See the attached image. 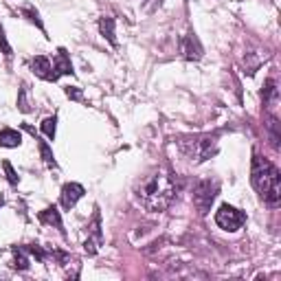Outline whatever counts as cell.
Listing matches in <instances>:
<instances>
[{"label": "cell", "instance_id": "obj_21", "mask_svg": "<svg viewBox=\"0 0 281 281\" xmlns=\"http://www.w3.org/2000/svg\"><path fill=\"white\" fill-rule=\"evenodd\" d=\"M268 128H270V138H272V147H279V123H277V119H270Z\"/></svg>", "mask_w": 281, "mask_h": 281}, {"label": "cell", "instance_id": "obj_11", "mask_svg": "<svg viewBox=\"0 0 281 281\" xmlns=\"http://www.w3.org/2000/svg\"><path fill=\"white\" fill-rule=\"evenodd\" d=\"M40 222H44V224H51V226H55V229H59L64 233V229H62V216H59V211L55 209V206H46L44 211H40Z\"/></svg>", "mask_w": 281, "mask_h": 281}, {"label": "cell", "instance_id": "obj_1", "mask_svg": "<svg viewBox=\"0 0 281 281\" xmlns=\"http://www.w3.org/2000/svg\"><path fill=\"white\" fill-rule=\"evenodd\" d=\"M173 193H176V185H173V176L165 169H154L147 176L138 180L134 196L140 206L147 211H165L169 206Z\"/></svg>", "mask_w": 281, "mask_h": 281}, {"label": "cell", "instance_id": "obj_9", "mask_svg": "<svg viewBox=\"0 0 281 281\" xmlns=\"http://www.w3.org/2000/svg\"><path fill=\"white\" fill-rule=\"evenodd\" d=\"M31 71L36 73L40 79H46V82H55V75H53V66L49 62V57L38 55L31 59Z\"/></svg>", "mask_w": 281, "mask_h": 281}, {"label": "cell", "instance_id": "obj_6", "mask_svg": "<svg viewBox=\"0 0 281 281\" xmlns=\"http://www.w3.org/2000/svg\"><path fill=\"white\" fill-rule=\"evenodd\" d=\"M88 233L90 237L84 242V251L88 253V255H95L97 249L101 246L103 242V233H101V216H99V211L95 209V216H92V222L88 224Z\"/></svg>", "mask_w": 281, "mask_h": 281}, {"label": "cell", "instance_id": "obj_24", "mask_svg": "<svg viewBox=\"0 0 281 281\" xmlns=\"http://www.w3.org/2000/svg\"><path fill=\"white\" fill-rule=\"evenodd\" d=\"M29 253H33V255H36V257L40 259V262H46V253H44L42 249H40L38 244H31V246H29Z\"/></svg>", "mask_w": 281, "mask_h": 281}, {"label": "cell", "instance_id": "obj_7", "mask_svg": "<svg viewBox=\"0 0 281 281\" xmlns=\"http://www.w3.org/2000/svg\"><path fill=\"white\" fill-rule=\"evenodd\" d=\"M180 53L185 59H196V62L202 57V44H200L196 33H187L180 38Z\"/></svg>", "mask_w": 281, "mask_h": 281}, {"label": "cell", "instance_id": "obj_3", "mask_svg": "<svg viewBox=\"0 0 281 281\" xmlns=\"http://www.w3.org/2000/svg\"><path fill=\"white\" fill-rule=\"evenodd\" d=\"M180 152L185 154L191 163H204L218 152V136L216 134H189L180 136L178 140Z\"/></svg>", "mask_w": 281, "mask_h": 281}, {"label": "cell", "instance_id": "obj_14", "mask_svg": "<svg viewBox=\"0 0 281 281\" xmlns=\"http://www.w3.org/2000/svg\"><path fill=\"white\" fill-rule=\"evenodd\" d=\"M36 140H38L40 154H42V158H44V165H46V167H51V169H55V167H57V160H55V156H53L51 147H49V145H46V140H42V138H38V136H36Z\"/></svg>", "mask_w": 281, "mask_h": 281}, {"label": "cell", "instance_id": "obj_17", "mask_svg": "<svg viewBox=\"0 0 281 281\" xmlns=\"http://www.w3.org/2000/svg\"><path fill=\"white\" fill-rule=\"evenodd\" d=\"M277 95H279L277 82H275V79H266V86H264V101L270 103L272 99H277Z\"/></svg>", "mask_w": 281, "mask_h": 281}, {"label": "cell", "instance_id": "obj_8", "mask_svg": "<svg viewBox=\"0 0 281 281\" xmlns=\"http://www.w3.org/2000/svg\"><path fill=\"white\" fill-rule=\"evenodd\" d=\"M84 193H86V189L79 183H66L64 187H62V196H59V202H62V206L64 209H73L79 200L84 198Z\"/></svg>", "mask_w": 281, "mask_h": 281}, {"label": "cell", "instance_id": "obj_20", "mask_svg": "<svg viewBox=\"0 0 281 281\" xmlns=\"http://www.w3.org/2000/svg\"><path fill=\"white\" fill-rule=\"evenodd\" d=\"M3 167H5V171H7V180H9V185H13V187H16V185L20 183V178H18V173L13 171L11 163H9V160H5V163H3Z\"/></svg>", "mask_w": 281, "mask_h": 281}, {"label": "cell", "instance_id": "obj_15", "mask_svg": "<svg viewBox=\"0 0 281 281\" xmlns=\"http://www.w3.org/2000/svg\"><path fill=\"white\" fill-rule=\"evenodd\" d=\"M18 108L20 112H31L33 110V106H31V99H29V88L22 84V88H20V97H18Z\"/></svg>", "mask_w": 281, "mask_h": 281}, {"label": "cell", "instance_id": "obj_13", "mask_svg": "<svg viewBox=\"0 0 281 281\" xmlns=\"http://www.w3.org/2000/svg\"><path fill=\"white\" fill-rule=\"evenodd\" d=\"M20 143H22V134L18 130L11 128L0 130V147H18Z\"/></svg>", "mask_w": 281, "mask_h": 281}, {"label": "cell", "instance_id": "obj_10", "mask_svg": "<svg viewBox=\"0 0 281 281\" xmlns=\"http://www.w3.org/2000/svg\"><path fill=\"white\" fill-rule=\"evenodd\" d=\"M53 75H55V82L59 79V75H73V64L68 59V53L66 49H59L57 51V57H55V64H53Z\"/></svg>", "mask_w": 281, "mask_h": 281}, {"label": "cell", "instance_id": "obj_16", "mask_svg": "<svg viewBox=\"0 0 281 281\" xmlns=\"http://www.w3.org/2000/svg\"><path fill=\"white\" fill-rule=\"evenodd\" d=\"M22 16L29 20V22H33L38 26L40 31H44V24H42V20H40V13H38V9H33L31 5H26V7H22Z\"/></svg>", "mask_w": 281, "mask_h": 281}, {"label": "cell", "instance_id": "obj_25", "mask_svg": "<svg viewBox=\"0 0 281 281\" xmlns=\"http://www.w3.org/2000/svg\"><path fill=\"white\" fill-rule=\"evenodd\" d=\"M3 204H5V198H3V196H0V206H3Z\"/></svg>", "mask_w": 281, "mask_h": 281}, {"label": "cell", "instance_id": "obj_19", "mask_svg": "<svg viewBox=\"0 0 281 281\" xmlns=\"http://www.w3.org/2000/svg\"><path fill=\"white\" fill-rule=\"evenodd\" d=\"M13 255H16V264H13V266H16L18 270H26V268H29V259L24 257L22 251H20V249H13Z\"/></svg>", "mask_w": 281, "mask_h": 281}, {"label": "cell", "instance_id": "obj_18", "mask_svg": "<svg viewBox=\"0 0 281 281\" xmlns=\"http://www.w3.org/2000/svg\"><path fill=\"white\" fill-rule=\"evenodd\" d=\"M55 130H57V117H46L42 121V132L49 138H55Z\"/></svg>", "mask_w": 281, "mask_h": 281}, {"label": "cell", "instance_id": "obj_5", "mask_svg": "<svg viewBox=\"0 0 281 281\" xmlns=\"http://www.w3.org/2000/svg\"><path fill=\"white\" fill-rule=\"evenodd\" d=\"M246 222V216L239 209H235V206H231V204H222L220 209L216 211V224L220 226V229H224V231H237V229H242Z\"/></svg>", "mask_w": 281, "mask_h": 281}, {"label": "cell", "instance_id": "obj_4", "mask_svg": "<svg viewBox=\"0 0 281 281\" xmlns=\"http://www.w3.org/2000/svg\"><path fill=\"white\" fill-rule=\"evenodd\" d=\"M216 196H218V183H213V180H200L193 187V204H196L200 216H206L211 211Z\"/></svg>", "mask_w": 281, "mask_h": 281}, {"label": "cell", "instance_id": "obj_23", "mask_svg": "<svg viewBox=\"0 0 281 281\" xmlns=\"http://www.w3.org/2000/svg\"><path fill=\"white\" fill-rule=\"evenodd\" d=\"M0 46H3V53H5V55L11 57V46H9V42H7V36H5L3 24H0Z\"/></svg>", "mask_w": 281, "mask_h": 281}, {"label": "cell", "instance_id": "obj_2", "mask_svg": "<svg viewBox=\"0 0 281 281\" xmlns=\"http://www.w3.org/2000/svg\"><path fill=\"white\" fill-rule=\"evenodd\" d=\"M251 183L268 206H277L281 202V173L270 160L262 158L259 154H253Z\"/></svg>", "mask_w": 281, "mask_h": 281}, {"label": "cell", "instance_id": "obj_22", "mask_svg": "<svg viewBox=\"0 0 281 281\" xmlns=\"http://www.w3.org/2000/svg\"><path fill=\"white\" fill-rule=\"evenodd\" d=\"M64 92H66V97H68V99H73V101H82V97H84L82 90L75 88V86H68Z\"/></svg>", "mask_w": 281, "mask_h": 281}, {"label": "cell", "instance_id": "obj_12", "mask_svg": "<svg viewBox=\"0 0 281 281\" xmlns=\"http://www.w3.org/2000/svg\"><path fill=\"white\" fill-rule=\"evenodd\" d=\"M99 31H101V36L108 40L112 46H117V36H115V18L110 16H103L99 20Z\"/></svg>", "mask_w": 281, "mask_h": 281}]
</instances>
